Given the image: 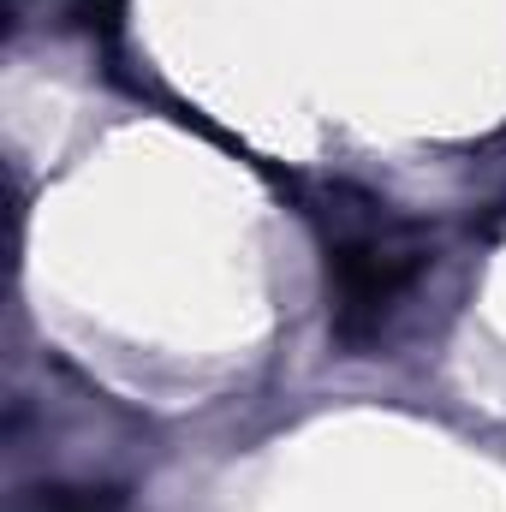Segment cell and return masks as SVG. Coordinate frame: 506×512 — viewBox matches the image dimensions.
Here are the masks:
<instances>
[{"label": "cell", "instance_id": "3957f363", "mask_svg": "<svg viewBox=\"0 0 506 512\" xmlns=\"http://www.w3.org/2000/svg\"><path fill=\"white\" fill-rule=\"evenodd\" d=\"M72 18L84 30H114L120 24V0H72Z\"/></svg>", "mask_w": 506, "mask_h": 512}, {"label": "cell", "instance_id": "6da1fadb", "mask_svg": "<svg viewBox=\"0 0 506 512\" xmlns=\"http://www.w3.org/2000/svg\"><path fill=\"white\" fill-rule=\"evenodd\" d=\"M417 268L423 251L399 233H352L328 245V298H334L340 340H370Z\"/></svg>", "mask_w": 506, "mask_h": 512}, {"label": "cell", "instance_id": "7a4b0ae2", "mask_svg": "<svg viewBox=\"0 0 506 512\" xmlns=\"http://www.w3.org/2000/svg\"><path fill=\"white\" fill-rule=\"evenodd\" d=\"M42 512H120V501L102 489H42Z\"/></svg>", "mask_w": 506, "mask_h": 512}]
</instances>
